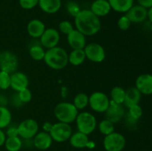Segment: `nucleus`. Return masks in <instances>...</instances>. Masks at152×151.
Instances as JSON below:
<instances>
[{
	"label": "nucleus",
	"instance_id": "obj_1",
	"mask_svg": "<svg viewBox=\"0 0 152 151\" xmlns=\"http://www.w3.org/2000/svg\"><path fill=\"white\" fill-rule=\"evenodd\" d=\"M76 29L86 36H94L100 30L101 21L98 16L88 9L81 10L74 17Z\"/></svg>",
	"mask_w": 152,
	"mask_h": 151
},
{
	"label": "nucleus",
	"instance_id": "obj_2",
	"mask_svg": "<svg viewBox=\"0 0 152 151\" xmlns=\"http://www.w3.org/2000/svg\"><path fill=\"white\" fill-rule=\"evenodd\" d=\"M43 61L51 69L62 70L68 64V53L64 48L56 46L46 50Z\"/></svg>",
	"mask_w": 152,
	"mask_h": 151
},
{
	"label": "nucleus",
	"instance_id": "obj_3",
	"mask_svg": "<svg viewBox=\"0 0 152 151\" xmlns=\"http://www.w3.org/2000/svg\"><path fill=\"white\" fill-rule=\"evenodd\" d=\"M79 110L71 102H63L58 103L53 110V114L59 122L71 124L77 118Z\"/></svg>",
	"mask_w": 152,
	"mask_h": 151
},
{
	"label": "nucleus",
	"instance_id": "obj_4",
	"mask_svg": "<svg viewBox=\"0 0 152 151\" xmlns=\"http://www.w3.org/2000/svg\"><path fill=\"white\" fill-rule=\"evenodd\" d=\"M75 121L78 131L88 136L93 133L97 127V121L94 115L86 111L79 113Z\"/></svg>",
	"mask_w": 152,
	"mask_h": 151
},
{
	"label": "nucleus",
	"instance_id": "obj_5",
	"mask_svg": "<svg viewBox=\"0 0 152 151\" xmlns=\"http://www.w3.org/2000/svg\"><path fill=\"white\" fill-rule=\"evenodd\" d=\"M48 133L53 141L58 143H62L69 140L73 131L71 124L58 121L50 126Z\"/></svg>",
	"mask_w": 152,
	"mask_h": 151
},
{
	"label": "nucleus",
	"instance_id": "obj_6",
	"mask_svg": "<svg viewBox=\"0 0 152 151\" xmlns=\"http://www.w3.org/2000/svg\"><path fill=\"white\" fill-rule=\"evenodd\" d=\"M110 99L103 92L96 91L89 96L88 105L93 111L104 113L110 105Z\"/></svg>",
	"mask_w": 152,
	"mask_h": 151
},
{
	"label": "nucleus",
	"instance_id": "obj_7",
	"mask_svg": "<svg viewBox=\"0 0 152 151\" xmlns=\"http://www.w3.org/2000/svg\"><path fill=\"white\" fill-rule=\"evenodd\" d=\"M19 68L17 56L10 50H4L0 53V70L12 74Z\"/></svg>",
	"mask_w": 152,
	"mask_h": 151
},
{
	"label": "nucleus",
	"instance_id": "obj_8",
	"mask_svg": "<svg viewBox=\"0 0 152 151\" xmlns=\"http://www.w3.org/2000/svg\"><path fill=\"white\" fill-rule=\"evenodd\" d=\"M126 144L125 136L122 133L117 132L107 135L103 139V147L105 151H122Z\"/></svg>",
	"mask_w": 152,
	"mask_h": 151
},
{
	"label": "nucleus",
	"instance_id": "obj_9",
	"mask_svg": "<svg viewBox=\"0 0 152 151\" xmlns=\"http://www.w3.org/2000/svg\"><path fill=\"white\" fill-rule=\"evenodd\" d=\"M19 136L22 139H31L39 132V124L33 118H26L17 125Z\"/></svg>",
	"mask_w": 152,
	"mask_h": 151
},
{
	"label": "nucleus",
	"instance_id": "obj_10",
	"mask_svg": "<svg viewBox=\"0 0 152 151\" xmlns=\"http://www.w3.org/2000/svg\"><path fill=\"white\" fill-rule=\"evenodd\" d=\"M86 59L94 63H100L105 59V50L101 44L96 42L87 44L83 49Z\"/></svg>",
	"mask_w": 152,
	"mask_h": 151
},
{
	"label": "nucleus",
	"instance_id": "obj_11",
	"mask_svg": "<svg viewBox=\"0 0 152 151\" xmlns=\"http://www.w3.org/2000/svg\"><path fill=\"white\" fill-rule=\"evenodd\" d=\"M60 41V33L53 28H46L39 38V43L45 49L53 48L58 46Z\"/></svg>",
	"mask_w": 152,
	"mask_h": 151
},
{
	"label": "nucleus",
	"instance_id": "obj_12",
	"mask_svg": "<svg viewBox=\"0 0 152 151\" xmlns=\"http://www.w3.org/2000/svg\"><path fill=\"white\" fill-rule=\"evenodd\" d=\"M104 113L106 119L116 124L120 122L126 115L125 106L122 104H117L111 101L108 109Z\"/></svg>",
	"mask_w": 152,
	"mask_h": 151
},
{
	"label": "nucleus",
	"instance_id": "obj_13",
	"mask_svg": "<svg viewBox=\"0 0 152 151\" xmlns=\"http://www.w3.org/2000/svg\"><path fill=\"white\" fill-rule=\"evenodd\" d=\"M125 15L132 23H141L148 18V9L140 4L133 5Z\"/></svg>",
	"mask_w": 152,
	"mask_h": 151
},
{
	"label": "nucleus",
	"instance_id": "obj_14",
	"mask_svg": "<svg viewBox=\"0 0 152 151\" xmlns=\"http://www.w3.org/2000/svg\"><path fill=\"white\" fill-rule=\"evenodd\" d=\"M29 85L28 76L21 71H16L10 74V87L16 92H19Z\"/></svg>",
	"mask_w": 152,
	"mask_h": 151
},
{
	"label": "nucleus",
	"instance_id": "obj_15",
	"mask_svg": "<svg viewBox=\"0 0 152 151\" xmlns=\"http://www.w3.org/2000/svg\"><path fill=\"white\" fill-rule=\"evenodd\" d=\"M67 41L72 50L84 49L87 44L86 36L77 29H74L67 35Z\"/></svg>",
	"mask_w": 152,
	"mask_h": 151
},
{
	"label": "nucleus",
	"instance_id": "obj_16",
	"mask_svg": "<svg viewBox=\"0 0 152 151\" xmlns=\"http://www.w3.org/2000/svg\"><path fill=\"white\" fill-rule=\"evenodd\" d=\"M135 87L143 95L152 94V75L143 73L140 75L135 81Z\"/></svg>",
	"mask_w": 152,
	"mask_h": 151
},
{
	"label": "nucleus",
	"instance_id": "obj_17",
	"mask_svg": "<svg viewBox=\"0 0 152 151\" xmlns=\"http://www.w3.org/2000/svg\"><path fill=\"white\" fill-rule=\"evenodd\" d=\"M53 142V139L48 132L45 131L38 132L33 138L34 146L40 150H45L50 148Z\"/></svg>",
	"mask_w": 152,
	"mask_h": 151
},
{
	"label": "nucleus",
	"instance_id": "obj_18",
	"mask_svg": "<svg viewBox=\"0 0 152 151\" xmlns=\"http://www.w3.org/2000/svg\"><path fill=\"white\" fill-rule=\"evenodd\" d=\"M45 29L44 22L37 19L31 20L27 25V32L33 38H39Z\"/></svg>",
	"mask_w": 152,
	"mask_h": 151
},
{
	"label": "nucleus",
	"instance_id": "obj_19",
	"mask_svg": "<svg viewBox=\"0 0 152 151\" xmlns=\"http://www.w3.org/2000/svg\"><path fill=\"white\" fill-rule=\"evenodd\" d=\"M90 10L99 18L107 16L111 7L108 0H94L91 5Z\"/></svg>",
	"mask_w": 152,
	"mask_h": 151
},
{
	"label": "nucleus",
	"instance_id": "obj_20",
	"mask_svg": "<svg viewBox=\"0 0 152 151\" xmlns=\"http://www.w3.org/2000/svg\"><path fill=\"white\" fill-rule=\"evenodd\" d=\"M141 98H142V94L136 87H129L126 90V96H125L123 105L126 107L129 108L133 105H139Z\"/></svg>",
	"mask_w": 152,
	"mask_h": 151
},
{
	"label": "nucleus",
	"instance_id": "obj_21",
	"mask_svg": "<svg viewBox=\"0 0 152 151\" xmlns=\"http://www.w3.org/2000/svg\"><path fill=\"white\" fill-rule=\"evenodd\" d=\"M39 7L44 13L53 14L60 10L62 6L61 0H39Z\"/></svg>",
	"mask_w": 152,
	"mask_h": 151
},
{
	"label": "nucleus",
	"instance_id": "obj_22",
	"mask_svg": "<svg viewBox=\"0 0 152 151\" xmlns=\"http://www.w3.org/2000/svg\"><path fill=\"white\" fill-rule=\"evenodd\" d=\"M71 146L77 149H82L88 146L89 138L88 136L80 131L72 133L69 139Z\"/></svg>",
	"mask_w": 152,
	"mask_h": 151
},
{
	"label": "nucleus",
	"instance_id": "obj_23",
	"mask_svg": "<svg viewBox=\"0 0 152 151\" xmlns=\"http://www.w3.org/2000/svg\"><path fill=\"white\" fill-rule=\"evenodd\" d=\"M111 10L126 13L134 5V0H108Z\"/></svg>",
	"mask_w": 152,
	"mask_h": 151
},
{
	"label": "nucleus",
	"instance_id": "obj_24",
	"mask_svg": "<svg viewBox=\"0 0 152 151\" xmlns=\"http://www.w3.org/2000/svg\"><path fill=\"white\" fill-rule=\"evenodd\" d=\"M86 59V54L83 49L72 50L68 54V63L73 66H80L83 65Z\"/></svg>",
	"mask_w": 152,
	"mask_h": 151
},
{
	"label": "nucleus",
	"instance_id": "obj_25",
	"mask_svg": "<svg viewBox=\"0 0 152 151\" xmlns=\"http://www.w3.org/2000/svg\"><path fill=\"white\" fill-rule=\"evenodd\" d=\"M4 146L7 151H19L23 146V142L19 136L7 137Z\"/></svg>",
	"mask_w": 152,
	"mask_h": 151
},
{
	"label": "nucleus",
	"instance_id": "obj_26",
	"mask_svg": "<svg viewBox=\"0 0 152 151\" xmlns=\"http://www.w3.org/2000/svg\"><path fill=\"white\" fill-rule=\"evenodd\" d=\"M45 51L44 47L39 44L31 45L29 48V56L34 61H42L44 59Z\"/></svg>",
	"mask_w": 152,
	"mask_h": 151
},
{
	"label": "nucleus",
	"instance_id": "obj_27",
	"mask_svg": "<svg viewBox=\"0 0 152 151\" xmlns=\"http://www.w3.org/2000/svg\"><path fill=\"white\" fill-rule=\"evenodd\" d=\"M110 96H111L110 100L111 102L123 105L125 96H126V90L120 86H115L111 89Z\"/></svg>",
	"mask_w": 152,
	"mask_h": 151
},
{
	"label": "nucleus",
	"instance_id": "obj_28",
	"mask_svg": "<svg viewBox=\"0 0 152 151\" xmlns=\"http://www.w3.org/2000/svg\"><path fill=\"white\" fill-rule=\"evenodd\" d=\"M73 104L78 110H84L88 106L89 96L85 93H79L74 96Z\"/></svg>",
	"mask_w": 152,
	"mask_h": 151
},
{
	"label": "nucleus",
	"instance_id": "obj_29",
	"mask_svg": "<svg viewBox=\"0 0 152 151\" xmlns=\"http://www.w3.org/2000/svg\"><path fill=\"white\" fill-rule=\"evenodd\" d=\"M12 114L4 106H0V129L8 127L11 123Z\"/></svg>",
	"mask_w": 152,
	"mask_h": 151
},
{
	"label": "nucleus",
	"instance_id": "obj_30",
	"mask_svg": "<svg viewBox=\"0 0 152 151\" xmlns=\"http://www.w3.org/2000/svg\"><path fill=\"white\" fill-rule=\"evenodd\" d=\"M98 130L102 135L105 136L114 132V124L110 121L109 120L105 118L99 123Z\"/></svg>",
	"mask_w": 152,
	"mask_h": 151
},
{
	"label": "nucleus",
	"instance_id": "obj_31",
	"mask_svg": "<svg viewBox=\"0 0 152 151\" xmlns=\"http://www.w3.org/2000/svg\"><path fill=\"white\" fill-rule=\"evenodd\" d=\"M10 87V74L0 70V90H5Z\"/></svg>",
	"mask_w": 152,
	"mask_h": 151
},
{
	"label": "nucleus",
	"instance_id": "obj_32",
	"mask_svg": "<svg viewBox=\"0 0 152 151\" xmlns=\"http://www.w3.org/2000/svg\"><path fill=\"white\" fill-rule=\"evenodd\" d=\"M129 109V114L132 118L136 121H138L142 115V109L140 105H135L130 107Z\"/></svg>",
	"mask_w": 152,
	"mask_h": 151
},
{
	"label": "nucleus",
	"instance_id": "obj_33",
	"mask_svg": "<svg viewBox=\"0 0 152 151\" xmlns=\"http://www.w3.org/2000/svg\"><path fill=\"white\" fill-rule=\"evenodd\" d=\"M58 29H59L58 30H59V33H62V34H65V35L67 36L74 28L71 22L68 20H63L59 22V25H58Z\"/></svg>",
	"mask_w": 152,
	"mask_h": 151
},
{
	"label": "nucleus",
	"instance_id": "obj_34",
	"mask_svg": "<svg viewBox=\"0 0 152 151\" xmlns=\"http://www.w3.org/2000/svg\"><path fill=\"white\" fill-rule=\"evenodd\" d=\"M18 96H19V99L23 104L28 103L32 99V93L31 90L28 88H25L21 91L18 92Z\"/></svg>",
	"mask_w": 152,
	"mask_h": 151
},
{
	"label": "nucleus",
	"instance_id": "obj_35",
	"mask_svg": "<svg viewBox=\"0 0 152 151\" xmlns=\"http://www.w3.org/2000/svg\"><path fill=\"white\" fill-rule=\"evenodd\" d=\"M131 25H132V22L126 15L119 18L117 21V26L121 30H127L130 28Z\"/></svg>",
	"mask_w": 152,
	"mask_h": 151
},
{
	"label": "nucleus",
	"instance_id": "obj_36",
	"mask_svg": "<svg viewBox=\"0 0 152 151\" xmlns=\"http://www.w3.org/2000/svg\"><path fill=\"white\" fill-rule=\"evenodd\" d=\"M19 6L25 10L34 8L39 4V0H19Z\"/></svg>",
	"mask_w": 152,
	"mask_h": 151
},
{
	"label": "nucleus",
	"instance_id": "obj_37",
	"mask_svg": "<svg viewBox=\"0 0 152 151\" xmlns=\"http://www.w3.org/2000/svg\"><path fill=\"white\" fill-rule=\"evenodd\" d=\"M67 8H68V12L71 15H72L73 16L75 17L76 15L80 11V8L78 5H77V3L74 2H69L68 4V6H67Z\"/></svg>",
	"mask_w": 152,
	"mask_h": 151
},
{
	"label": "nucleus",
	"instance_id": "obj_38",
	"mask_svg": "<svg viewBox=\"0 0 152 151\" xmlns=\"http://www.w3.org/2000/svg\"><path fill=\"white\" fill-rule=\"evenodd\" d=\"M6 136L7 137H15V136H19L18 133L17 126H8L7 131L5 133Z\"/></svg>",
	"mask_w": 152,
	"mask_h": 151
},
{
	"label": "nucleus",
	"instance_id": "obj_39",
	"mask_svg": "<svg viewBox=\"0 0 152 151\" xmlns=\"http://www.w3.org/2000/svg\"><path fill=\"white\" fill-rule=\"evenodd\" d=\"M11 99H12L11 100L12 104H13V106L16 107H21L22 105H23V103H22V102H21L20 99H19L17 92H16V93L12 96Z\"/></svg>",
	"mask_w": 152,
	"mask_h": 151
},
{
	"label": "nucleus",
	"instance_id": "obj_40",
	"mask_svg": "<svg viewBox=\"0 0 152 151\" xmlns=\"http://www.w3.org/2000/svg\"><path fill=\"white\" fill-rule=\"evenodd\" d=\"M138 4L145 7L146 9H149L152 7V0H137Z\"/></svg>",
	"mask_w": 152,
	"mask_h": 151
},
{
	"label": "nucleus",
	"instance_id": "obj_41",
	"mask_svg": "<svg viewBox=\"0 0 152 151\" xmlns=\"http://www.w3.org/2000/svg\"><path fill=\"white\" fill-rule=\"evenodd\" d=\"M6 138H7V136H6L4 132L3 131L2 129H0V147L4 144Z\"/></svg>",
	"mask_w": 152,
	"mask_h": 151
},
{
	"label": "nucleus",
	"instance_id": "obj_42",
	"mask_svg": "<svg viewBox=\"0 0 152 151\" xmlns=\"http://www.w3.org/2000/svg\"><path fill=\"white\" fill-rule=\"evenodd\" d=\"M148 18L149 19V21L152 24V7H150L149 9H148Z\"/></svg>",
	"mask_w": 152,
	"mask_h": 151
},
{
	"label": "nucleus",
	"instance_id": "obj_43",
	"mask_svg": "<svg viewBox=\"0 0 152 151\" xmlns=\"http://www.w3.org/2000/svg\"><path fill=\"white\" fill-rule=\"evenodd\" d=\"M151 30L152 31V24H151Z\"/></svg>",
	"mask_w": 152,
	"mask_h": 151
},
{
	"label": "nucleus",
	"instance_id": "obj_44",
	"mask_svg": "<svg viewBox=\"0 0 152 151\" xmlns=\"http://www.w3.org/2000/svg\"><path fill=\"white\" fill-rule=\"evenodd\" d=\"M0 53H1V51H0Z\"/></svg>",
	"mask_w": 152,
	"mask_h": 151
}]
</instances>
